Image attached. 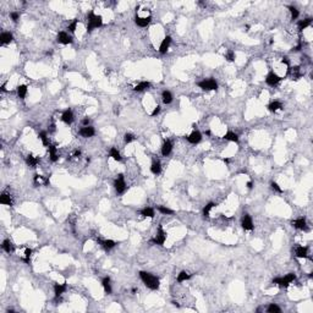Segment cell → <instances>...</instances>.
Listing matches in <instances>:
<instances>
[{
    "instance_id": "d590c367",
    "label": "cell",
    "mask_w": 313,
    "mask_h": 313,
    "mask_svg": "<svg viewBox=\"0 0 313 313\" xmlns=\"http://www.w3.org/2000/svg\"><path fill=\"white\" fill-rule=\"evenodd\" d=\"M102 245H103V247L105 248V250H112L113 247H115V241L113 240H104V241H99Z\"/></svg>"
},
{
    "instance_id": "52a82bcc",
    "label": "cell",
    "mask_w": 313,
    "mask_h": 313,
    "mask_svg": "<svg viewBox=\"0 0 313 313\" xmlns=\"http://www.w3.org/2000/svg\"><path fill=\"white\" fill-rule=\"evenodd\" d=\"M280 81H281V77H279L275 72H269V73L267 75V77H266V82H267L269 86H271V87L276 86Z\"/></svg>"
},
{
    "instance_id": "836d02e7",
    "label": "cell",
    "mask_w": 313,
    "mask_h": 313,
    "mask_svg": "<svg viewBox=\"0 0 313 313\" xmlns=\"http://www.w3.org/2000/svg\"><path fill=\"white\" fill-rule=\"evenodd\" d=\"M109 156H112L114 160H116V161H120L121 160V156H120V153H119V151L116 149V148H110V152H109Z\"/></svg>"
},
{
    "instance_id": "7bdbcfd3",
    "label": "cell",
    "mask_w": 313,
    "mask_h": 313,
    "mask_svg": "<svg viewBox=\"0 0 313 313\" xmlns=\"http://www.w3.org/2000/svg\"><path fill=\"white\" fill-rule=\"evenodd\" d=\"M31 255H32V250H31V248H26V250H25V258H22V261L26 262V263H28L29 258H31Z\"/></svg>"
},
{
    "instance_id": "7a4b0ae2",
    "label": "cell",
    "mask_w": 313,
    "mask_h": 313,
    "mask_svg": "<svg viewBox=\"0 0 313 313\" xmlns=\"http://www.w3.org/2000/svg\"><path fill=\"white\" fill-rule=\"evenodd\" d=\"M87 20H88V25H87V31L91 32L94 28H98L103 25V18L99 15H96L93 11H91L87 15Z\"/></svg>"
},
{
    "instance_id": "5b68a950",
    "label": "cell",
    "mask_w": 313,
    "mask_h": 313,
    "mask_svg": "<svg viewBox=\"0 0 313 313\" xmlns=\"http://www.w3.org/2000/svg\"><path fill=\"white\" fill-rule=\"evenodd\" d=\"M166 240V232L163 230V226L159 225L158 230H156V235L154 239H152V242L156 245H164V242Z\"/></svg>"
},
{
    "instance_id": "b9f144b4",
    "label": "cell",
    "mask_w": 313,
    "mask_h": 313,
    "mask_svg": "<svg viewBox=\"0 0 313 313\" xmlns=\"http://www.w3.org/2000/svg\"><path fill=\"white\" fill-rule=\"evenodd\" d=\"M158 211H159L161 214H165V215H166V214H172L174 213L171 209H169L168 207H164V206H158Z\"/></svg>"
},
{
    "instance_id": "f35d334b",
    "label": "cell",
    "mask_w": 313,
    "mask_h": 313,
    "mask_svg": "<svg viewBox=\"0 0 313 313\" xmlns=\"http://www.w3.org/2000/svg\"><path fill=\"white\" fill-rule=\"evenodd\" d=\"M43 182H44V184H48L49 180H44L43 176H41V175H34V185H41Z\"/></svg>"
},
{
    "instance_id": "f907efd6",
    "label": "cell",
    "mask_w": 313,
    "mask_h": 313,
    "mask_svg": "<svg viewBox=\"0 0 313 313\" xmlns=\"http://www.w3.org/2000/svg\"><path fill=\"white\" fill-rule=\"evenodd\" d=\"M281 64L289 65V60H287V57H283V59H281Z\"/></svg>"
},
{
    "instance_id": "bcb514c9",
    "label": "cell",
    "mask_w": 313,
    "mask_h": 313,
    "mask_svg": "<svg viewBox=\"0 0 313 313\" xmlns=\"http://www.w3.org/2000/svg\"><path fill=\"white\" fill-rule=\"evenodd\" d=\"M271 188H273L274 191H276V192H279V193H281V192H283V190L280 188V186L278 185L276 182H274V181H273V182L271 184Z\"/></svg>"
},
{
    "instance_id": "e0dca14e",
    "label": "cell",
    "mask_w": 313,
    "mask_h": 313,
    "mask_svg": "<svg viewBox=\"0 0 313 313\" xmlns=\"http://www.w3.org/2000/svg\"><path fill=\"white\" fill-rule=\"evenodd\" d=\"M292 226H294V228H296V229H299V230H305L306 226H307L306 219H305V218H299V219L294 220V221H292Z\"/></svg>"
},
{
    "instance_id": "7dc6e473",
    "label": "cell",
    "mask_w": 313,
    "mask_h": 313,
    "mask_svg": "<svg viewBox=\"0 0 313 313\" xmlns=\"http://www.w3.org/2000/svg\"><path fill=\"white\" fill-rule=\"evenodd\" d=\"M10 17H11V20H12L14 22H16V21H18V18H20V14L16 12V11H14V12L10 14Z\"/></svg>"
},
{
    "instance_id": "d6a6232c",
    "label": "cell",
    "mask_w": 313,
    "mask_h": 313,
    "mask_svg": "<svg viewBox=\"0 0 313 313\" xmlns=\"http://www.w3.org/2000/svg\"><path fill=\"white\" fill-rule=\"evenodd\" d=\"M141 215L148 216V218H153L156 214H154V209H152L149 207H146V208H143L142 211H141Z\"/></svg>"
},
{
    "instance_id": "8d00e7d4",
    "label": "cell",
    "mask_w": 313,
    "mask_h": 313,
    "mask_svg": "<svg viewBox=\"0 0 313 313\" xmlns=\"http://www.w3.org/2000/svg\"><path fill=\"white\" fill-rule=\"evenodd\" d=\"M190 279V274L187 273V271H181L179 275H177V281L179 283H184L186 280H188Z\"/></svg>"
},
{
    "instance_id": "1f68e13d",
    "label": "cell",
    "mask_w": 313,
    "mask_h": 313,
    "mask_svg": "<svg viewBox=\"0 0 313 313\" xmlns=\"http://www.w3.org/2000/svg\"><path fill=\"white\" fill-rule=\"evenodd\" d=\"M151 87V83L149 82H147V81H142V82H140L138 85L136 86L133 89L136 91V92H142L144 89H147V88H149Z\"/></svg>"
},
{
    "instance_id": "4fadbf2b",
    "label": "cell",
    "mask_w": 313,
    "mask_h": 313,
    "mask_svg": "<svg viewBox=\"0 0 313 313\" xmlns=\"http://www.w3.org/2000/svg\"><path fill=\"white\" fill-rule=\"evenodd\" d=\"M61 120H62L66 125L72 124V121H73V113H72V110H70V109L65 110V112L62 113V115H61Z\"/></svg>"
},
{
    "instance_id": "4dcf8cb0",
    "label": "cell",
    "mask_w": 313,
    "mask_h": 313,
    "mask_svg": "<svg viewBox=\"0 0 313 313\" xmlns=\"http://www.w3.org/2000/svg\"><path fill=\"white\" fill-rule=\"evenodd\" d=\"M151 171H152V174H154V175H159L160 171H161V165H160V163H159V161H153L152 165H151Z\"/></svg>"
},
{
    "instance_id": "ac0fdd59",
    "label": "cell",
    "mask_w": 313,
    "mask_h": 313,
    "mask_svg": "<svg viewBox=\"0 0 313 313\" xmlns=\"http://www.w3.org/2000/svg\"><path fill=\"white\" fill-rule=\"evenodd\" d=\"M268 109H269V112H271V113H276L278 110L283 109V104L280 102H278V100H274V102H271V104L268 105Z\"/></svg>"
},
{
    "instance_id": "816d5d0a",
    "label": "cell",
    "mask_w": 313,
    "mask_h": 313,
    "mask_svg": "<svg viewBox=\"0 0 313 313\" xmlns=\"http://www.w3.org/2000/svg\"><path fill=\"white\" fill-rule=\"evenodd\" d=\"M83 124H85V126H88V124H89V120H88V119H85V120H83Z\"/></svg>"
},
{
    "instance_id": "3957f363",
    "label": "cell",
    "mask_w": 313,
    "mask_h": 313,
    "mask_svg": "<svg viewBox=\"0 0 313 313\" xmlns=\"http://www.w3.org/2000/svg\"><path fill=\"white\" fill-rule=\"evenodd\" d=\"M295 279H296V275L294 273H290V274L285 275L284 278H275L273 280V284H276L279 286H289V284H291Z\"/></svg>"
},
{
    "instance_id": "d6986e66",
    "label": "cell",
    "mask_w": 313,
    "mask_h": 313,
    "mask_svg": "<svg viewBox=\"0 0 313 313\" xmlns=\"http://www.w3.org/2000/svg\"><path fill=\"white\" fill-rule=\"evenodd\" d=\"M12 39H14V37L10 32H2L0 36V41L2 44H9V43L12 42Z\"/></svg>"
},
{
    "instance_id": "f546056e",
    "label": "cell",
    "mask_w": 313,
    "mask_h": 313,
    "mask_svg": "<svg viewBox=\"0 0 313 313\" xmlns=\"http://www.w3.org/2000/svg\"><path fill=\"white\" fill-rule=\"evenodd\" d=\"M26 94H27V86L26 85L18 86L17 87V96H18V98L23 99L26 97Z\"/></svg>"
},
{
    "instance_id": "db71d44e",
    "label": "cell",
    "mask_w": 313,
    "mask_h": 313,
    "mask_svg": "<svg viewBox=\"0 0 313 313\" xmlns=\"http://www.w3.org/2000/svg\"><path fill=\"white\" fill-rule=\"evenodd\" d=\"M247 187H248V188H252V182H251V181L247 182Z\"/></svg>"
},
{
    "instance_id": "ba28073f",
    "label": "cell",
    "mask_w": 313,
    "mask_h": 313,
    "mask_svg": "<svg viewBox=\"0 0 313 313\" xmlns=\"http://www.w3.org/2000/svg\"><path fill=\"white\" fill-rule=\"evenodd\" d=\"M241 225L245 230H248V231L253 230V221H252V218H251L248 214H245V215L242 216Z\"/></svg>"
},
{
    "instance_id": "60d3db41",
    "label": "cell",
    "mask_w": 313,
    "mask_h": 313,
    "mask_svg": "<svg viewBox=\"0 0 313 313\" xmlns=\"http://www.w3.org/2000/svg\"><path fill=\"white\" fill-rule=\"evenodd\" d=\"M289 10H290V12H291V18L292 20H297V17H299V10L296 9V7H294V6H289Z\"/></svg>"
},
{
    "instance_id": "9c48e42d",
    "label": "cell",
    "mask_w": 313,
    "mask_h": 313,
    "mask_svg": "<svg viewBox=\"0 0 313 313\" xmlns=\"http://www.w3.org/2000/svg\"><path fill=\"white\" fill-rule=\"evenodd\" d=\"M186 140H187L190 143H192V144H197V143H199L201 142V140H202V133H201L199 131H193L190 136L186 137Z\"/></svg>"
},
{
    "instance_id": "681fc988",
    "label": "cell",
    "mask_w": 313,
    "mask_h": 313,
    "mask_svg": "<svg viewBox=\"0 0 313 313\" xmlns=\"http://www.w3.org/2000/svg\"><path fill=\"white\" fill-rule=\"evenodd\" d=\"M159 112H160V107L159 105H156V108H154V110L152 112V116H156V115L159 114Z\"/></svg>"
},
{
    "instance_id": "603a6c76",
    "label": "cell",
    "mask_w": 313,
    "mask_h": 313,
    "mask_svg": "<svg viewBox=\"0 0 313 313\" xmlns=\"http://www.w3.org/2000/svg\"><path fill=\"white\" fill-rule=\"evenodd\" d=\"M289 75L291 76L292 80H299L302 76V72L300 71V67H292V69H289Z\"/></svg>"
},
{
    "instance_id": "d4e9b609",
    "label": "cell",
    "mask_w": 313,
    "mask_h": 313,
    "mask_svg": "<svg viewBox=\"0 0 313 313\" xmlns=\"http://www.w3.org/2000/svg\"><path fill=\"white\" fill-rule=\"evenodd\" d=\"M102 285L105 290L107 294H112V285H110V278L109 276H105L103 280H102Z\"/></svg>"
},
{
    "instance_id": "7c38bea8",
    "label": "cell",
    "mask_w": 313,
    "mask_h": 313,
    "mask_svg": "<svg viewBox=\"0 0 313 313\" xmlns=\"http://www.w3.org/2000/svg\"><path fill=\"white\" fill-rule=\"evenodd\" d=\"M57 42L61 44H70L72 43V38L66 32H59L57 33Z\"/></svg>"
},
{
    "instance_id": "74e56055",
    "label": "cell",
    "mask_w": 313,
    "mask_h": 313,
    "mask_svg": "<svg viewBox=\"0 0 313 313\" xmlns=\"http://www.w3.org/2000/svg\"><path fill=\"white\" fill-rule=\"evenodd\" d=\"M267 311L269 313H280L281 312V310H280V307H278L275 303H271L269 306H268V308H267Z\"/></svg>"
},
{
    "instance_id": "ab89813d",
    "label": "cell",
    "mask_w": 313,
    "mask_h": 313,
    "mask_svg": "<svg viewBox=\"0 0 313 313\" xmlns=\"http://www.w3.org/2000/svg\"><path fill=\"white\" fill-rule=\"evenodd\" d=\"M39 138H41V141H42V143L45 146V147H48L49 146V141H48V135H47V132H41L39 133Z\"/></svg>"
},
{
    "instance_id": "4316f807",
    "label": "cell",
    "mask_w": 313,
    "mask_h": 313,
    "mask_svg": "<svg viewBox=\"0 0 313 313\" xmlns=\"http://www.w3.org/2000/svg\"><path fill=\"white\" fill-rule=\"evenodd\" d=\"M224 140H226V141H230V142H239V136L235 133V132H231V131H229L225 133V136H224Z\"/></svg>"
},
{
    "instance_id": "44dd1931",
    "label": "cell",
    "mask_w": 313,
    "mask_h": 313,
    "mask_svg": "<svg viewBox=\"0 0 313 313\" xmlns=\"http://www.w3.org/2000/svg\"><path fill=\"white\" fill-rule=\"evenodd\" d=\"M48 151H49V156H50V160L52 161H57V147L53 146V144H49L48 146Z\"/></svg>"
},
{
    "instance_id": "277c9868",
    "label": "cell",
    "mask_w": 313,
    "mask_h": 313,
    "mask_svg": "<svg viewBox=\"0 0 313 313\" xmlns=\"http://www.w3.org/2000/svg\"><path fill=\"white\" fill-rule=\"evenodd\" d=\"M199 88H202L203 91H215L218 88V83L215 82V80L213 78H207V80H203L197 83Z\"/></svg>"
},
{
    "instance_id": "5bb4252c",
    "label": "cell",
    "mask_w": 313,
    "mask_h": 313,
    "mask_svg": "<svg viewBox=\"0 0 313 313\" xmlns=\"http://www.w3.org/2000/svg\"><path fill=\"white\" fill-rule=\"evenodd\" d=\"M171 151H172V143H171V141H169V140L164 141L163 146H161V154L164 156H168L171 153Z\"/></svg>"
},
{
    "instance_id": "8fae6325",
    "label": "cell",
    "mask_w": 313,
    "mask_h": 313,
    "mask_svg": "<svg viewBox=\"0 0 313 313\" xmlns=\"http://www.w3.org/2000/svg\"><path fill=\"white\" fill-rule=\"evenodd\" d=\"M170 43H171V37L170 36H166V37L163 39L160 47H159V53H160V54H165V53L168 52L169 47H170Z\"/></svg>"
},
{
    "instance_id": "83f0119b",
    "label": "cell",
    "mask_w": 313,
    "mask_h": 313,
    "mask_svg": "<svg viewBox=\"0 0 313 313\" xmlns=\"http://www.w3.org/2000/svg\"><path fill=\"white\" fill-rule=\"evenodd\" d=\"M1 247H2V250H4L5 252H7V253H10V252H12V251H14L12 242L10 241V240H4V241H2V245H1Z\"/></svg>"
},
{
    "instance_id": "ee69618b",
    "label": "cell",
    "mask_w": 313,
    "mask_h": 313,
    "mask_svg": "<svg viewBox=\"0 0 313 313\" xmlns=\"http://www.w3.org/2000/svg\"><path fill=\"white\" fill-rule=\"evenodd\" d=\"M133 140H135V136H133L132 133H125V136H124V141H125V143H131Z\"/></svg>"
},
{
    "instance_id": "f5cc1de1",
    "label": "cell",
    "mask_w": 313,
    "mask_h": 313,
    "mask_svg": "<svg viewBox=\"0 0 313 313\" xmlns=\"http://www.w3.org/2000/svg\"><path fill=\"white\" fill-rule=\"evenodd\" d=\"M75 156H81V152H80V151H76V152H75Z\"/></svg>"
},
{
    "instance_id": "30bf717a",
    "label": "cell",
    "mask_w": 313,
    "mask_h": 313,
    "mask_svg": "<svg viewBox=\"0 0 313 313\" xmlns=\"http://www.w3.org/2000/svg\"><path fill=\"white\" fill-rule=\"evenodd\" d=\"M94 133H96V131H94V128L92 127V126H85V127H82L80 130V135L82 136V137H85V138H89V137H93L94 136Z\"/></svg>"
},
{
    "instance_id": "8992f818",
    "label": "cell",
    "mask_w": 313,
    "mask_h": 313,
    "mask_svg": "<svg viewBox=\"0 0 313 313\" xmlns=\"http://www.w3.org/2000/svg\"><path fill=\"white\" fill-rule=\"evenodd\" d=\"M114 187L115 190L117 191V193H124L125 192V190H126V182H125V179H124L122 174H120L116 177V180H115L114 182Z\"/></svg>"
},
{
    "instance_id": "ffe728a7",
    "label": "cell",
    "mask_w": 313,
    "mask_h": 313,
    "mask_svg": "<svg viewBox=\"0 0 313 313\" xmlns=\"http://www.w3.org/2000/svg\"><path fill=\"white\" fill-rule=\"evenodd\" d=\"M66 284H55L54 285V292H55V296L59 297V296H61L65 291H66Z\"/></svg>"
},
{
    "instance_id": "cb8c5ba5",
    "label": "cell",
    "mask_w": 313,
    "mask_h": 313,
    "mask_svg": "<svg viewBox=\"0 0 313 313\" xmlns=\"http://www.w3.org/2000/svg\"><path fill=\"white\" fill-rule=\"evenodd\" d=\"M0 203L1 204H6V206H12V198L10 195L7 193H2L0 196Z\"/></svg>"
},
{
    "instance_id": "7402d4cb",
    "label": "cell",
    "mask_w": 313,
    "mask_h": 313,
    "mask_svg": "<svg viewBox=\"0 0 313 313\" xmlns=\"http://www.w3.org/2000/svg\"><path fill=\"white\" fill-rule=\"evenodd\" d=\"M312 23V18L311 17H307L305 20H301L299 22V31H303V29L308 28Z\"/></svg>"
},
{
    "instance_id": "f1b7e54d",
    "label": "cell",
    "mask_w": 313,
    "mask_h": 313,
    "mask_svg": "<svg viewBox=\"0 0 313 313\" xmlns=\"http://www.w3.org/2000/svg\"><path fill=\"white\" fill-rule=\"evenodd\" d=\"M161 99H163V103H164V104H170L171 102H172V94H171V92H169V91H164V92L161 93Z\"/></svg>"
},
{
    "instance_id": "6da1fadb",
    "label": "cell",
    "mask_w": 313,
    "mask_h": 313,
    "mask_svg": "<svg viewBox=\"0 0 313 313\" xmlns=\"http://www.w3.org/2000/svg\"><path fill=\"white\" fill-rule=\"evenodd\" d=\"M140 278L144 283V285L147 287H149L151 290H158L159 289L160 281H159V279L156 278V275H153L151 273H147V271H140Z\"/></svg>"
},
{
    "instance_id": "2e32d148",
    "label": "cell",
    "mask_w": 313,
    "mask_h": 313,
    "mask_svg": "<svg viewBox=\"0 0 313 313\" xmlns=\"http://www.w3.org/2000/svg\"><path fill=\"white\" fill-rule=\"evenodd\" d=\"M295 255L297 258H307L308 257V248L303 247V246H299L295 250Z\"/></svg>"
},
{
    "instance_id": "484cf974",
    "label": "cell",
    "mask_w": 313,
    "mask_h": 313,
    "mask_svg": "<svg viewBox=\"0 0 313 313\" xmlns=\"http://www.w3.org/2000/svg\"><path fill=\"white\" fill-rule=\"evenodd\" d=\"M26 161H27V164H28L29 166L36 168V166H37V164H38V161H39V159H38L37 156H32V154H28L27 158H26Z\"/></svg>"
},
{
    "instance_id": "11a10c76",
    "label": "cell",
    "mask_w": 313,
    "mask_h": 313,
    "mask_svg": "<svg viewBox=\"0 0 313 313\" xmlns=\"http://www.w3.org/2000/svg\"><path fill=\"white\" fill-rule=\"evenodd\" d=\"M1 91H2V92H5V91H6V88H5V85L1 86Z\"/></svg>"
},
{
    "instance_id": "9a60e30c",
    "label": "cell",
    "mask_w": 313,
    "mask_h": 313,
    "mask_svg": "<svg viewBox=\"0 0 313 313\" xmlns=\"http://www.w3.org/2000/svg\"><path fill=\"white\" fill-rule=\"evenodd\" d=\"M135 22H136V25L140 26V27H147V26L149 25V22H151V16H148V17H140V16H136Z\"/></svg>"
},
{
    "instance_id": "e575fe53",
    "label": "cell",
    "mask_w": 313,
    "mask_h": 313,
    "mask_svg": "<svg viewBox=\"0 0 313 313\" xmlns=\"http://www.w3.org/2000/svg\"><path fill=\"white\" fill-rule=\"evenodd\" d=\"M216 204L213 203V202H211V203H208L206 207H204V209H203V215L206 216V218H209V213H211V211L213 209L214 207H215Z\"/></svg>"
},
{
    "instance_id": "c3c4849f",
    "label": "cell",
    "mask_w": 313,
    "mask_h": 313,
    "mask_svg": "<svg viewBox=\"0 0 313 313\" xmlns=\"http://www.w3.org/2000/svg\"><path fill=\"white\" fill-rule=\"evenodd\" d=\"M76 27H77V20H75L72 23L69 25V29H70V32H75V31H76Z\"/></svg>"
},
{
    "instance_id": "f6af8a7d",
    "label": "cell",
    "mask_w": 313,
    "mask_h": 313,
    "mask_svg": "<svg viewBox=\"0 0 313 313\" xmlns=\"http://www.w3.org/2000/svg\"><path fill=\"white\" fill-rule=\"evenodd\" d=\"M225 59H226L228 61H234V60H235V53H234L232 50H229L228 53L225 54Z\"/></svg>"
}]
</instances>
